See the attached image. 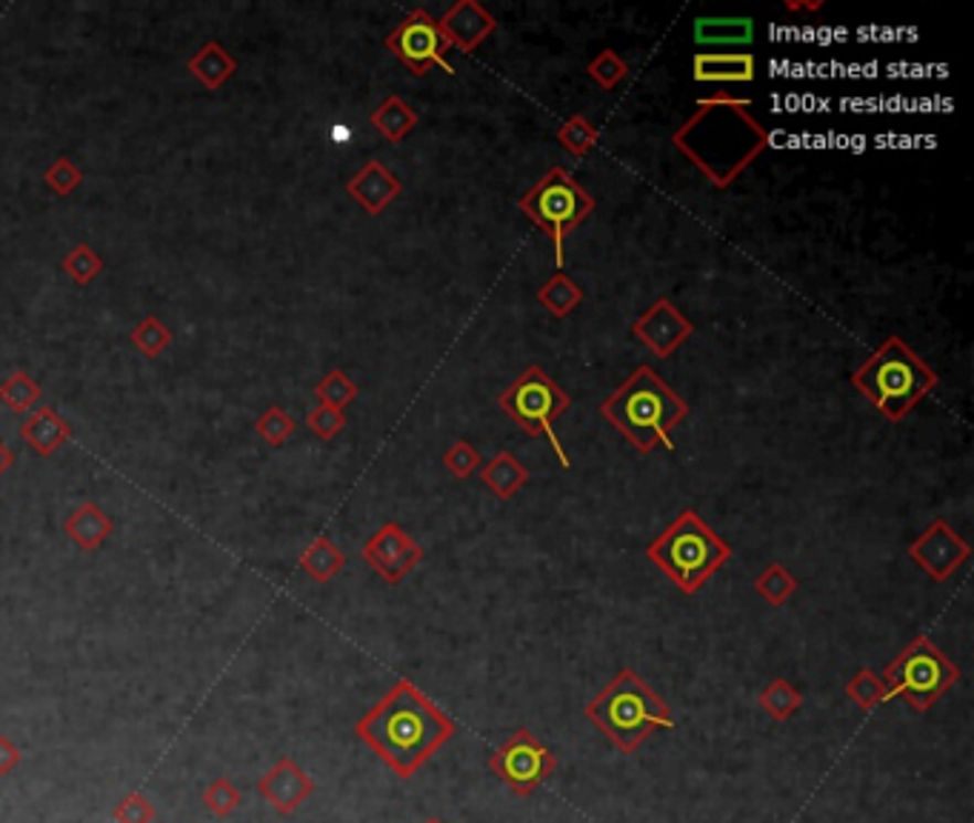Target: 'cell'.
<instances>
[{
    "label": "cell",
    "instance_id": "5",
    "mask_svg": "<svg viewBox=\"0 0 974 823\" xmlns=\"http://www.w3.org/2000/svg\"><path fill=\"white\" fill-rule=\"evenodd\" d=\"M623 755H632L657 729L675 727L669 704L635 669H621L583 709Z\"/></svg>",
    "mask_w": 974,
    "mask_h": 823
},
{
    "label": "cell",
    "instance_id": "1",
    "mask_svg": "<svg viewBox=\"0 0 974 823\" xmlns=\"http://www.w3.org/2000/svg\"><path fill=\"white\" fill-rule=\"evenodd\" d=\"M671 144L714 189H729L766 152L772 135L754 115L752 101L720 92L698 101Z\"/></svg>",
    "mask_w": 974,
    "mask_h": 823
},
{
    "label": "cell",
    "instance_id": "33",
    "mask_svg": "<svg viewBox=\"0 0 974 823\" xmlns=\"http://www.w3.org/2000/svg\"><path fill=\"white\" fill-rule=\"evenodd\" d=\"M586 72L601 89H615V86H621L623 81H626V75H629V63L623 61L615 49H603V52H597V55L589 61Z\"/></svg>",
    "mask_w": 974,
    "mask_h": 823
},
{
    "label": "cell",
    "instance_id": "46",
    "mask_svg": "<svg viewBox=\"0 0 974 823\" xmlns=\"http://www.w3.org/2000/svg\"><path fill=\"white\" fill-rule=\"evenodd\" d=\"M423 823H443V821H441V817H426V821H423Z\"/></svg>",
    "mask_w": 974,
    "mask_h": 823
},
{
    "label": "cell",
    "instance_id": "13",
    "mask_svg": "<svg viewBox=\"0 0 974 823\" xmlns=\"http://www.w3.org/2000/svg\"><path fill=\"white\" fill-rule=\"evenodd\" d=\"M360 555H363V561H367L374 572L381 574L383 581L401 583L403 578L421 563L423 549L401 524L389 520V524H383L381 529L363 544Z\"/></svg>",
    "mask_w": 974,
    "mask_h": 823
},
{
    "label": "cell",
    "instance_id": "32",
    "mask_svg": "<svg viewBox=\"0 0 974 823\" xmlns=\"http://www.w3.org/2000/svg\"><path fill=\"white\" fill-rule=\"evenodd\" d=\"M172 340H174L172 329H169L160 318H155V315L144 318L135 329H131V344H135V349L144 352L146 358H158Z\"/></svg>",
    "mask_w": 974,
    "mask_h": 823
},
{
    "label": "cell",
    "instance_id": "9",
    "mask_svg": "<svg viewBox=\"0 0 974 823\" xmlns=\"http://www.w3.org/2000/svg\"><path fill=\"white\" fill-rule=\"evenodd\" d=\"M569 407H572V398L549 378L547 369L540 367L526 369L518 381L509 383V389L500 394V409L506 415L518 423L526 435L547 437L563 469H569V457L563 443L554 435V421L563 412H569Z\"/></svg>",
    "mask_w": 974,
    "mask_h": 823
},
{
    "label": "cell",
    "instance_id": "14",
    "mask_svg": "<svg viewBox=\"0 0 974 823\" xmlns=\"http://www.w3.org/2000/svg\"><path fill=\"white\" fill-rule=\"evenodd\" d=\"M632 335L649 349L655 358H669L678 347L695 335V324L686 318L669 298H657L640 318L632 324Z\"/></svg>",
    "mask_w": 974,
    "mask_h": 823
},
{
    "label": "cell",
    "instance_id": "7",
    "mask_svg": "<svg viewBox=\"0 0 974 823\" xmlns=\"http://www.w3.org/2000/svg\"><path fill=\"white\" fill-rule=\"evenodd\" d=\"M518 209L540 232H547L552 241L554 263L560 270L563 266V243L597 209V201L574 180L569 169L552 167L520 198Z\"/></svg>",
    "mask_w": 974,
    "mask_h": 823
},
{
    "label": "cell",
    "instance_id": "23",
    "mask_svg": "<svg viewBox=\"0 0 974 823\" xmlns=\"http://www.w3.org/2000/svg\"><path fill=\"white\" fill-rule=\"evenodd\" d=\"M369 124L381 131V138H387L389 144H401L409 131L417 126V112L398 95H389L378 109L369 115Z\"/></svg>",
    "mask_w": 974,
    "mask_h": 823
},
{
    "label": "cell",
    "instance_id": "41",
    "mask_svg": "<svg viewBox=\"0 0 974 823\" xmlns=\"http://www.w3.org/2000/svg\"><path fill=\"white\" fill-rule=\"evenodd\" d=\"M115 821L118 823H155V806L146 801L140 792H129L124 801L115 806Z\"/></svg>",
    "mask_w": 974,
    "mask_h": 823
},
{
    "label": "cell",
    "instance_id": "25",
    "mask_svg": "<svg viewBox=\"0 0 974 823\" xmlns=\"http://www.w3.org/2000/svg\"><path fill=\"white\" fill-rule=\"evenodd\" d=\"M538 300L547 306L549 312H552L554 318H569V315H572V312L581 306L583 289L574 284L572 277L563 275V272H558V275H552L547 284L540 286Z\"/></svg>",
    "mask_w": 974,
    "mask_h": 823
},
{
    "label": "cell",
    "instance_id": "26",
    "mask_svg": "<svg viewBox=\"0 0 974 823\" xmlns=\"http://www.w3.org/2000/svg\"><path fill=\"white\" fill-rule=\"evenodd\" d=\"M758 704H761L763 713L774 720H788L797 709H803L806 698L797 686L788 684L786 678H774L772 684L763 686V693L758 695Z\"/></svg>",
    "mask_w": 974,
    "mask_h": 823
},
{
    "label": "cell",
    "instance_id": "4",
    "mask_svg": "<svg viewBox=\"0 0 974 823\" xmlns=\"http://www.w3.org/2000/svg\"><path fill=\"white\" fill-rule=\"evenodd\" d=\"M938 381V372L898 335H889L851 372V387L891 423L903 421Z\"/></svg>",
    "mask_w": 974,
    "mask_h": 823
},
{
    "label": "cell",
    "instance_id": "20",
    "mask_svg": "<svg viewBox=\"0 0 974 823\" xmlns=\"http://www.w3.org/2000/svg\"><path fill=\"white\" fill-rule=\"evenodd\" d=\"M21 435H23V441H27L29 446L38 452V455L49 457V455H55L63 443L70 441L72 430H70V423L63 421L55 409L46 407V409H38V412H32V415L23 421Z\"/></svg>",
    "mask_w": 974,
    "mask_h": 823
},
{
    "label": "cell",
    "instance_id": "44",
    "mask_svg": "<svg viewBox=\"0 0 974 823\" xmlns=\"http://www.w3.org/2000/svg\"><path fill=\"white\" fill-rule=\"evenodd\" d=\"M12 464H14V452L0 443V475H3V472H7Z\"/></svg>",
    "mask_w": 974,
    "mask_h": 823
},
{
    "label": "cell",
    "instance_id": "36",
    "mask_svg": "<svg viewBox=\"0 0 974 823\" xmlns=\"http://www.w3.org/2000/svg\"><path fill=\"white\" fill-rule=\"evenodd\" d=\"M255 432L263 437V441L269 443V446H284V443L292 437V432H295V421H292L286 409L269 407L261 418H257Z\"/></svg>",
    "mask_w": 974,
    "mask_h": 823
},
{
    "label": "cell",
    "instance_id": "21",
    "mask_svg": "<svg viewBox=\"0 0 974 823\" xmlns=\"http://www.w3.org/2000/svg\"><path fill=\"white\" fill-rule=\"evenodd\" d=\"M187 70L192 72V75L198 77V81H201V84L207 86L209 92H214V89H221V86L226 84L229 77L235 75L237 61L232 55H229V52L221 46V43L209 41L207 46H201V49H198V52H194L192 57H189Z\"/></svg>",
    "mask_w": 974,
    "mask_h": 823
},
{
    "label": "cell",
    "instance_id": "11",
    "mask_svg": "<svg viewBox=\"0 0 974 823\" xmlns=\"http://www.w3.org/2000/svg\"><path fill=\"white\" fill-rule=\"evenodd\" d=\"M387 49L398 61L406 66L415 77H423L432 72V66H441L443 72H455L446 61L449 55V43L441 35L437 21L423 7L412 9L398 27L389 32Z\"/></svg>",
    "mask_w": 974,
    "mask_h": 823
},
{
    "label": "cell",
    "instance_id": "3",
    "mask_svg": "<svg viewBox=\"0 0 974 823\" xmlns=\"http://www.w3.org/2000/svg\"><path fill=\"white\" fill-rule=\"evenodd\" d=\"M601 418L640 455H649L655 446L675 450L671 430L689 418V403L655 369L640 367L601 403Z\"/></svg>",
    "mask_w": 974,
    "mask_h": 823
},
{
    "label": "cell",
    "instance_id": "12",
    "mask_svg": "<svg viewBox=\"0 0 974 823\" xmlns=\"http://www.w3.org/2000/svg\"><path fill=\"white\" fill-rule=\"evenodd\" d=\"M909 555H912V561L918 563L932 581L943 583L968 561L972 549H968L966 540L954 532L946 520L938 518L912 540Z\"/></svg>",
    "mask_w": 974,
    "mask_h": 823
},
{
    "label": "cell",
    "instance_id": "18",
    "mask_svg": "<svg viewBox=\"0 0 974 823\" xmlns=\"http://www.w3.org/2000/svg\"><path fill=\"white\" fill-rule=\"evenodd\" d=\"M754 75L752 52H698L691 57V77L698 84H752Z\"/></svg>",
    "mask_w": 974,
    "mask_h": 823
},
{
    "label": "cell",
    "instance_id": "15",
    "mask_svg": "<svg viewBox=\"0 0 974 823\" xmlns=\"http://www.w3.org/2000/svg\"><path fill=\"white\" fill-rule=\"evenodd\" d=\"M437 29L452 49L472 55L498 29V21L477 0H457L455 7H449L437 18Z\"/></svg>",
    "mask_w": 974,
    "mask_h": 823
},
{
    "label": "cell",
    "instance_id": "35",
    "mask_svg": "<svg viewBox=\"0 0 974 823\" xmlns=\"http://www.w3.org/2000/svg\"><path fill=\"white\" fill-rule=\"evenodd\" d=\"M315 394H318V401L326 403V407L346 409L354 398H358V383H354L343 369H332V372L326 374L324 381L315 387Z\"/></svg>",
    "mask_w": 974,
    "mask_h": 823
},
{
    "label": "cell",
    "instance_id": "28",
    "mask_svg": "<svg viewBox=\"0 0 974 823\" xmlns=\"http://www.w3.org/2000/svg\"><path fill=\"white\" fill-rule=\"evenodd\" d=\"M752 29L749 18H703L695 23V38L703 43H747L752 41Z\"/></svg>",
    "mask_w": 974,
    "mask_h": 823
},
{
    "label": "cell",
    "instance_id": "22",
    "mask_svg": "<svg viewBox=\"0 0 974 823\" xmlns=\"http://www.w3.org/2000/svg\"><path fill=\"white\" fill-rule=\"evenodd\" d=\"M63 529H66V535H70L84 552H95V549L112 535V520L100 506L81 504L75 513L66 518Z\"/></svg>",
    "mask_w": 974,
    "mask_h": 823
},
{
    "label": "cell",
    "instance_id": "40",
    "mask_svg": "<svg viewBox=\"0 0 974 823\" xmlns=\"http://www.w3.org/2000/svg\"><path fill=\"white\" fill-rule=\"evenodd\" d=\"M43 180H46L52 192H57L66 198V194H72L77 187H81V183H84V172H81V169H77L70 158H57L55 163L46 169Z\"/></svg>",
    "mask_w": 974,
    "mask_h": 823
},
{
    "label": "cell",
    "instance_id": "17",
    "mask_svg": "<svg viewBox=\"0 0 974 823\" xmlns=\"http://www.w3.org/2000/svg\"><path fill=\"white\" fill-rule=\"evenodd\" d=\"M401 189L403 183L398 180V175H394L392 169L383 167L381 160H369L367 167L360 169L358 175H352L349 183H346L349 198H354V201L363 207L367 215H381V212H387V207L401 194Z\"/></svg>",
    "mask_w": 974,
    "mask_h": 823
},
{
    "label": "cell",
    "instance_id": "37",
    "mask_svg": "<svg viewBox=\"0 0 974 823\" xmlns=\"http://www.w3.org/2000/svg\"><path fill=\"white\" fill-rule=\"evenodd\" d=\"M241 801H243L241 789H237L232 781H226V778H214V781L207 787V792H203L207 810L218 817L232 815V812L241 806Z\"/></svg>",
    "mask_w": 974,
    "mask_h": 823
},
{
    "label": "cell",
    "instance_id": "31",
    "mask_svg": "<svg viewBox=\"0 0 974 823\" xmlns=\"http://www.w3.org/2000/svg\"><path fill=\"white\" fill-rule=\"evenodd\" d=\"M41 394L43 389L38 387L27 372H21V369L9 374L7 381L0 383V401L7 403L12 412H21V415L23 412H32V407L41 401Z\"/></svg>",
    "mask_w": 974,
    "mask_h": 823
},
{
    "label": "cell",
    "instance_id": "38",
    "mask_svg": "<svg viewBox=\"0 0 974 823\" xmlns=\"http://www.w3.org/2000/svg\"><path fill=\"white\" fill-rule=\"evenodd\" d=\"M443 466H446L455 477L466 481V477H472L480 466H484V457H480V452H477L469 441H455L449 450H446V455H443Z\"/></svg>",
    "mask_w": 974,
    "mask_h": 823
},
{
    "label": "cell",
    "instance_id": "16",
    "mask_svg": "<svg viewBox=\"0 0 974 823\" xmlns=\"http://www.w3.org/2000/svg\"><path fill=\"white\" fill-rule=\"evenodd\" d=\"M257 792H261L263 801L269 803L272 810L280 812V815H292L315 792V781L306 775V769L297 767L289 755H286L277 763H272L269 772L261 778Z\"/></svg>",
    "mask_w": 974,
    "mask_h": 823
},
{
    "label": "cell",
    "instance_id": "34",
    "mask_svg": "<svg viewBox=\"0 0 974 823\" xmlns=\"http://www.w3.org/2000/svg\"><path fill=\"white\" fill-rule=\"evenodd\" d=\"M63 272H66L77 286H86L104 272V257L97 255L89 243H77L75 250L63 257Z\"/></svg>",
    "mask_w": 974,
    "mask_h": 823
},
{
    "label": "cell",
    "instance_id": "29",
    "mask_svg": "<svg viewBox=\"0 0 974 823\" xmlns=\"http://www.w3.org/2000/svg\"><path fill=\"white\" fill-rule=\"evenodd\" d=\"M597 140H601V129H597L589 118H583V115H572V118L563 120L558 129V144L563 146L569 155H574V158H586L594 146H597Z\"/></svg>",
    "mask_w": 974,
    "mask_h": 823
},
{
    "label": "cell",
    "instance_id": "45",
    "mask_svg": "<svg viewBox=\"0 0 974 823\" xmlns=\"http://www.w3.org/2000/svg\"><path fill=\"white\" fill-rule=\"evenodd\" d=\"M332 135H335V140H340V144H343V140H349V129H343V126L332 129Z\"/></svg>",
    "mask_w": 974,
    "mask_h": 823
},
{
    "label": "cell",
    "instance_id": "8",
    "mask_svg": "<svg viewBox=\"0 0 974 823\" xmlns=\"http://www.w3.org/2000/svg\"><path fill=\"white\" fill-rule=\"evenodd\" d=\"M889 686V698H900L914 713H929L943 695L961 680V666L940 650L929 635H918L880 675Z\"/></svg>",
    "mask_w": 974,
    "mask_h": 823
},
{
    "label": "cell",
    "instance_id": "6",
    "mask_svg": "<svg viewBox=\"0 0 974 823\" xmlns=\"http://www.w3.org/2000/svg\"><path fill=\"white\" fill-rule=\"evenodd\" d=\"M646 558L660 567L684 595H695L732 558V547L695 509H684L646 547Z\"/></svg>",
    "mask_w": 974,
    "mask_h": 823
},
{
    "label": "cell",
    "instance_id": "27",
    "mask_svg": "<svg viewBox=\"0 0 974 823\" xmlns=\"http://www.w3.org/2000/svg\"><path fill=\"white\" fill-rule=\"evenodd\" d=\"M754 592H758L769 606H783V603L797 592V578L788 572L783 563L774 561L754 578Z\"/></svg>",
    "mask_w": 974,
    "mask_h": 823
},
{
    "label": "cell",
    "instance_id": "24",
    "mask_svg": "<svg viewBox=\"0 0 974 823\" xmlns=\"http://www.w3.org/2000/svg\"><path fill=\"white\" fill-rule=\"evenodd\" d=\"M343 567H346V555L340 552L326 535H318V538L311 540L309 547L304 549V555H300V569H304L315 583L332 581L335 574H338Z\"/></svg>",
    "mask_w": 974,
    "mask_h": 823
},
{
    "label": "cell",
    "instance_id": "30",
    "mask_svg": "<svg viewBox=\"0 0 974 823\" xmlns=\"http://www.w3.org/2000/svg\"><path fill=\"white\" fill-rule=\"evenodd\" d=\"M846 695H849L851 704L866 709V713H871V709H878L880 704L891 700L886 680L880 678L878 672L869 669V666H864V669L857 672L855 678L846 684Z\"/></svg>",
    "mask_w": 974,
    "mask_h": 823
},
{
    "label": "cell",
    "instance_id": "19",
    "mask_svg": "<svg viewBox=\"0 0 974 823\" xmlns=\"http://www.w3.org/2000/svg\"><path fill=\"white\" fill-rule=\"evenodd\" d=\"M477 475H480L486 489L495 492V498L500 500H511L526 484H529V469H526L509 450L489 457V461L477 469Z\"/></svg>",
    "mask_w": 974,
    "mask_h": 823
},
{
    "label": "cell",
    "instance_id": "10",
    "mask_svg": "<svg viewBox=\"0 0 974 823\" xmlns=\"http://www.w3.org/2000/svg\"><path fill=\"white\" fill-rule=\"evenodd\" d=\"M489 769L491 775L500 778L515 795L529 798L540 783H547L558 772V758L543 740L520 727L495 749V755L489 758Z\"/></svg>",
    "mask_w": 974,
    "mask_h": 823
},
{
    "label": "cell",
    "instance_id": "39",
    "mask_svg": "<svg viewBox=\"0 0 974 823\" xmlns=\"http://www.w3.org/2000/svg\"><path fill=\"white\" fill-rule=\"evenodd\" d=\"M306 423H309V430L315 432L320 441H332V437H338L340 432L346 430V415H343V409L318 403V407L309 412Z\"/></svg>",
    "mask_w": 974,
    "mask_h": 823
},
{
    "label": "cell",
    "instance_id": "2",
    "mask_svg": "<svg viewBox=\"0 0 974 823\" xmlns=\"http://www.w3.org/2000/svg\"><path fill=\"white\" fill-rule=\"evenodd\" d=\"M358 738L398 778H415L423 763L457 735V724L409 678L383 695L354 724Z\"/></svg>",
    "mask_w": 974,
    "mask_h": 823
},
{
    "label": "cell",
    "instance_id": "43",
    "mask_svg": "<svg viewBox=\"0 0 974 823\" xmlns=\"http://www.w3.org/2000/svg\"><path fill=\"white\" fill-rule=\"evenodd\" d=\"M821 9H823L821 0H817V3H795V0H788L786 3V12H821Z\"/></svg>",
    "mask_w": 974,
    "mask_h": 823
},
{
    "label": "cell",
    "instance_id": "42",
    "mask_svg": "<svg viewBox=\"0 0 974 823\" xmlns=\"http://www.w3.org/2000/svg\"><path fill=\"white\" fill-rule=\"evenodd\" d=\"M21 763V749L14 747L7 735H0V775H9Z\"/></svg>",
    "mask_w": 974,
    "mask_h": 823
}]
</instances>
